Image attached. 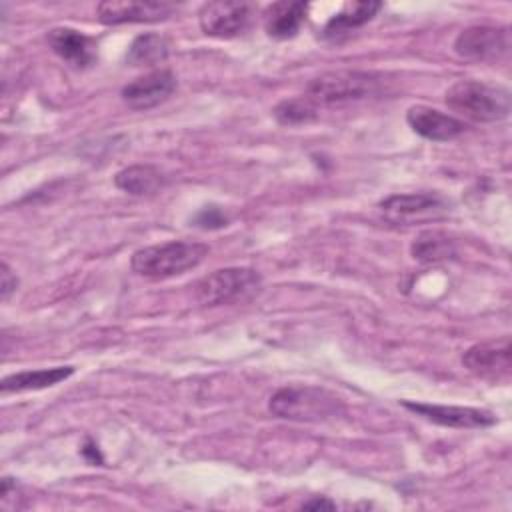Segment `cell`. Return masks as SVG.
Here are the masks:
<instances>
[{
	"label": "cell",
	"instance_id": "obj_1",
	"mask_svg": "<svg viewBox=\"0 0 512 512\" xmlns=\"http://www.w3.org/2000/svg\"><path fill=\"white\" fill-rule=\"evenodd\" d=\"M208 254V246L192 240H170L140 248L132 254V270L150 280H164L196 268Z\"/></svg>",
	"mask_w": 512,
	"mask_h": 512
},
{
	"label": "cell",
	"instance_id": "obj_2",
	"mask_svg": "<svg viewBox=\"0 0 512 512\" xmlns=\"http://www.w3.org/2000/svg\"><path fill=\"white\" fill-rule=\"evenodd\" d=\"M268 410L284 420L320 422L344 412V402L326 388L310 384H292L276 390Z\"/></svg>",
	"mask_w": 512,
	"mask_h": 512
},
{
	"label": "cell",
	"instance_id": "obj_3",
	"mask_svg": "<svg viewBox=\"0 0 512 512\" xmlns=\"http://www.w3.org/2000/svg\"><path fill=\"white\" fill-rule=\"evenodd\" d=\"M446 104L474 122H498L510 114V92L482 80H458L446 90Z\"/></svg>",
	"mask_w": 512,
	"mask_h": 512
},
{
	"label": "cell",
	"instance_id": "obj_4",
	"mask_svg": "<svg viewBox=\"0 0 512 512\" xmlns=\"http://www.w3.org/2000/svg\"><path fill=\"white\" fill-rule=\"evenodd\" d=\"M384 78L374 72L360 70H336L326 72L310 80L306 96L316 106H338L382 94Z\"/></svg>",
	"mask_w": 512,
	"mask_h": 512
},
{
	"label": "cell",
	"instance_id": "obj_5",
	"mask_svg": "<svg viewBox=\"0 0 512 512\" xmlns=\"http://www.w3.org/2000/svg\"><path fill=\"white\" fill-rule=\"evenodd\" d=\"M260 286L262 278L256 270L234 266L214 270L198 280L194 294L202 306H224L250 300L258 294Z\"/></svg>",
	"mask_w": 512,
	"mask_h": 512
},
{
	"label": "cell",
	"instance_id": "obj_6",
	"mask_svg": "<svg viewBox=\"0 0 512 512\" xmlns=\"http://www.w3.org/2000/svg\"><path fill=\"white\" fill-rule=\"evenodd\" d=\"M380 212L392 224L412 226L446 218L450 202L438 192L392 194L380 202Z\"/></svg>",
	"mask_w": 512,
	"mask_h": 512
},
{
	"label": "cell",
	"instance_id": "obj_7",
	"mask_svg": "<svg viewBox=\"0 0 512 512\" xmlns=\"http://www.w3.org/2000/svg\"><path fill=\"white\" fill-rule=\"evenodd\" d=\"M256 6L250 2H208L198 12L200 28L206 36L234 38L244 34L254 18Z\"/></svg>",
	"mask_w": 512,
	"mask_h": 512
},
{
	"label": "cell",
	"instance_id": "obj_8",
	"mask_svg": "<svg viewBox=\"0 0 512 512\" xmlns=\"http://www.w3.org/2000/svg\"><path fill=\"white\" fill-rule=\"evenodd\" d=\"M510 34L502 26H468L454 40V52L474 62H498L508 54Z\"/></svg>",
	"mask_w": 512,
	"mask_h": 512
},
{
	"label": "cell",
	"instance_id": "obj_9",
	"mask_svg": "<svg viewBox=\"0 0 512 512\" xmlns=\"http://www.w3.org/2000/svg\"><path fill=\"white\" fill-rule=\"evenodd\" d=\"M402 406L434 424L446 428H488L496 424V416L482 408L470 406H444V404H422L402 400Z\"/></svg>",
	"mask_w": 512,
	"mask_h": 512
},
{
	"label": "cell",
	"instance_id": "obj_10",
	"mask_svg": "<svg viewBox=\"0 0 512 512\" xmlns=\"http://www.w3.org/2000/svg\"><path fill=\"white\" fill-rule=\"evenodd\" d=\"M462 364L476 374L478 378L484 380H502L508 378L510 374V340L508 336L500 340H490V342H480L470 346L464 356Z\"/></svg>",
	"mask_w": 512,
	"mask_h": 512
},
{
	"label": "cell",
	"instance_id": "obj_11",
	"mask_svg": "<svg viewBox=\"0 0 512 512\" xmlns=\"http://www.w3.org/2000/svg\"><path fill=\"white\" fill-rule=\"evenodd\" d=\"M176 88V76L170 70H152L122 88V100L132 110H148L164 102Z\"/></svg>",
	"mask_w": 512,
	"mask_h": 512
},
{
	"label": "cell",
	"instance_id": "obj_12",
	"mask_svg": "<svg viewBox=\"0 0 512 512\" xmlns=\"http://www.w3.org/2000/svg\"><path fill=\"white\" fill-rule=\"evenodd\" d=\"M174 6L168 2H132V0H110L96 6L98 20L108 26L134 24V22H158L168 18Z\"/></svg>",
	"mask_w": 512,
	"mask_h": 512
},
{
	"label": "cell",
	"instance_id": "obj_13",
	"mask_svg": "<svg viewBox=\"0 0 512 512\" xmlns=\"http://www.w3.org/2000/svg\"><path fill=\"white\" fill-rule=\"evenodd\" d=\"M406 122L410 124V128L420 134L426 140L432 142H448L458 138L464 132V122H460L458 118L444 114L436 108L424 106V104H416L410 106L406 112Z\"/></svg>",
	"mask_w": 512,
	"mask_h": 512
},
{
	"label": "cell",
	"instance_id": "obj_14",
	"mask_svg": "<svg viewBox=\"0 0 512 512\" xmlns=\"http://www.w3.org/2000/svg\"><path fill=\"white\" fill-rule=\"evenodd\" d=\"M46 42L58 58L74 68H88L96 62V42L74 28H52L46 36Z\"/></svg>",
	"mask_w": 512,
	"mask_h": 512
},
{
	"label": "cell",
	"instance_id": "obj_15",
	"mask_svg": "<svg viewBox=\"0 0 512 512\" xmlns=\"http://www.w3.org/2000/svg\"><path fill=\"white\" fill-rule=\"evenodd\" d=\"M308 4L304 2H274L264 10V30L270 38L288 40L294 38L306 20Z\"/></svg>",
	"mask_w": 512,
	"mask_h": 512
},
{
	"label": "cell",
	"instance_id": "obj_16",
	"mask_svg": "<svg viewBox=\"0 0 512 512\" xmlns=\"http://www.w3.org/2000/svg\"><path fill=\"white\" fill-rule=\"evenodd\" d=\"M382 8L380 2L364 0V2H346L340 12H336L326 26L322 28V38L326 40H340L348 36L352 30L362 28L366 22H370L378 10Z\"/></svg>",
	"mask_w": 512,
	"mask_h": 512
},
{
	"label": "cell",
	"instance_id": "obj_17",
	"mask_svg": "<svg viewBox=\"0 0 512 512\" xmlns=\"http://www.w3.org/2000/svg\"><path fill=\"white\" fill-rule=\"evenodd\" d=\"M74 374L72 366H54V368H40V370H22L16 374L6 376L0 382L4 394L8 392H26V390H42L54 386Z\"/></svg>",
	"mask_w": 512,
	"mask_h": 512
},
{
	"label": "cell",
	"instance_id": "obj_18",
	"mask_svg": "<svg viewBox=\"0 0 512 512\" xmlns=\"http://www.w3.org/2000/svg\"><path fill=\"white\" fill-rule=\"evenodd\" d=\"M162 174L160 170H156L154 166L148 164H134L128 166L124 170H120L114 176V184L116 188H120L126 194L132 196H148L160 190L162 186Z\"/></svg>",
	"mask_w": 512,
	"mask_h": 512
},
{
	"label": "cell",
	"instance_id": "obj_19",
	"mask_svg": "<svg viewBox=\"0 0 512 512\" xmlns=\"http://www.w3.org/2000/svg\"><path fill=\"white\" fill-rule=\"evenodd\" d=\"M168 52H170V44L164 36L146 32L132 40L126 54V62L130 66H154L164 62L168 58Z\"/></svg>",
	"mask_w": 512,
	"mask_h": 512
},
{
	"label": "cell",
	"instance_id": "obj_20",
	"mask_svg": "<svg viewBox=\"0 0 512 512\" xmlns=\"http://www.w3.org/2000/svg\"><path fill=\"white\" fill-rule=\"evenodd\" d=\"M410 252H412L414 260L432 264V262H442V260L454 258L456 256V244L446 234L436 232V230H428V232H422L412 242Z\"/></svg>",
	"mask_w": 512,
	"mask_h": 512
},
{
	"label": "cell",
	"instance_id": "obj_21",
	"mask_svg": "<svg viewBox=\"0 0 512 512\" xmlns=\"http://www.w3.org/2000/svg\"><path fill=\"white\" fill-rule=\"evenodd\" d=\"M318 114V106L308 96L298 98H286L274 108V118L284 126H296L306 124L314 120Z\"/></svg>",
	"mask_w": 512,
	"mask_h": 512
},
{
	"label": "cell",
	"instance_id": "obj_22",
	"mask_svg": "<svg viewBox=\"0 0 512 512\" xmlns=\"http://www.w3.org/2000/svg\"><path fill=\"white\" fill-rule=\"evenodd\" d=\"M194 224L204 228V230H214L222 228L228 224V216L218 208V206H206L194 216Z\"/></svg>",
	"mask_w": 512,
	"mask_h": 512
},
{
	"label": "cell",
	"instance_id": "obj_23",
	"mask_svg": "<svg viewBox=\"0 0 512 512\" xmlns=\"http://www.w3.org/2000/svg\"><path fill=\"white\" fill-rule=\"evenodd\" d=\"M16 286H18L16 274H12L10 266L6 262H2V268H0V294H2V300H8V296L16 290Z\"/></svg>",
	"mask_w": 512,
	"mask_h": 512
},
{
	"label": "cell",
	"instance_id": "obj_24",
	"mask_svg": "<svg viewBox=\"0 0 512 512\" xmlns=\"http://www.w3.org/2000/svg\"><path fill=\"white\" fill-rule=\"evenodd\" d=\"M302 508H304V510H334V508H336V504H334V502H330V500H328V498H324V496H314L312 500L304 502V504H302Z\"/></svg>",
	"mask_w": 512,
	"mask_h": 512
},
{
	"label": "cell",
	"instance_id": "obj_25",
	"mask_svg": "<svg viewBox=\"0 0 512 512\" xmlns=\"http://www.w3.org/2000/svg\"><path fill=\"white\" fill-rule=\"evenodd\" d=\"M82 454H84L90 462H98V464H102V456H100V452H98L96 444H92L90 440H88V442H86V446L82 448Z\"/></svg>",
	"mask_w": 512,
	"mask_h": 512
}]
</instances>
